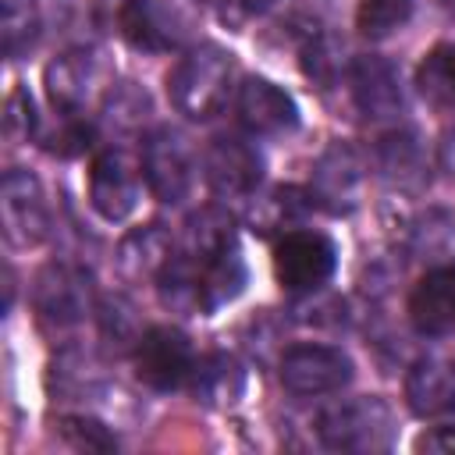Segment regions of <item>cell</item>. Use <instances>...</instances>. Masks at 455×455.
Masks as SVG:
<instances>
[{"mask_svg":"<svg viewBox=\"0 0 455 455\" xmlns=\"http://www.w3.org/2000/svg\"><path fill=\"white\" fill-rule=\"evenodd\" d=\"M235 60L224 46L203 43L188 50L167 75V96L185 117H210L228 100Z\"/></svg>","mask_w":455,"mask_h":455,"instance_id":"6da1fadb","label":"cell"},{"mask_svg":"<svg viewBox=\"0 0 455 455\" xmlns=\"http://www.w3.org/2000/svg\"><path fill=\"white\" fill-rule=\"evenodd\" d=\"M391 409L380 398H355L320 416V441L334 451H380L391 444Z\"/></svg>","mask_w":455,"mask_h":455,"instance_id":"7a4b0ae2","label":"cell"},{"mask_svg":"<svg viewBox=\"0 0 455 455\" xmlns=\"http://www.w3.org/2000/svg\"><path fill=\"white\" fill-rule=\"evenodd\" d=\"M338 263V249L320 231H288L274 245V274L288 291H313L320 288Z\"/></svg>","mask_w":455,"mask_h":455,"instance_id":"3957f363","label":"cell"},{"mask_svg":"<svg viewBox=\"0 0 455 455\" xmlns=\"http://www.w3.org/2000/svg\"><path fill=\"white\" fill-rule=\"evenodd\" d=\"M352 380V359L331 345H291L281 355V384L291 395H331Z\"/></svg>","mask_w":455,"mask_h":455,"instance_id":"277c9868","label":"cell"},{"mask_svg":"<svg viewBox=\"0 0 455 455\" xmlns=\"http://www.w3.org/2000/svg\"><path fill=\"white\" fill-rule=\"evenodd\" d=\"M192 345L174 327H149L135 341V377L153 391H171L192 377Z\"/></svg>","mask_w":455,"mask_h":455,"instance_id":"5b68a950","label":"cell"},{"mask_svg":"<svg viewBox=\"0 0 455 455\" xmlns=\"http://www.w3.org/2000/svg\"><path fill=\"white\" fill-rule=\"evenodd\" d=\"M142 174L160 203H181L192 188V149L174 128H156L142 149Z\"/></svg>","mask_w":455,"mask_h":455,"instance_id":"8992f818","label":"cell"},{"mask_svg":"<svg viewBox=\"0 0 455 455\" xmlns=\"http://www.w3.org/2000/svg\"><path fill=\"white\" fill-rule=\"evenodd\" d=\"M0 210H4V235L11 245L28 249L46 238L50 213H46V199H43L36 174L18 171V167L7 171L0 185Z\"/></svg>","mask_w":455,"mask_h":455,"instance_id":"52a82bcc","label":"cell"},{"mask_svg":"<svg viewBox=\"0 0 455 455\" xmlns=\"http://www.w3.org/2000/svg\"><path fill=\"white\" fill-rule=\"evenodd\" d=\"M32 302H36V313L43 316V323H50V327H75L89 313V302H92L89 274L71 267V263H50L36 277Z\"/></svg>","mask_w":455,"mask_h":455,"instance_id":"ba28073f","label":"cell"},{"mask_svg":"<svg viewBox=\"0 0 455 455\" xmlns=\"http://www.w3.org/2000/svg\"><path fill=\"white\" fill-rule=\"evenodd\" d=\"M263 178V160L256 146L238 135H220L206 149V181L224 199H245Z\"/></svg>","mask_w":455,"mask_h":455,"instance_id":"9c48e42d","label":"cell"},{"mask_svg":"<svg viewBox=\"0 0 455 455\" xmlns=\"http://www.w3.org/2000/svg\"><path fill=\"white\" fill-rule=\"evenodd\" d=\"M139 167L124 153H100L89 171V203L103 220H124L139 206Z\"/></svg>","mask_w":455,"mask_h":455,"instance_id":"30bf717a","label":"cell"},{"mask_svg":"<svg viewBox=\"0 0 455 455\" xmlns=\"http://www.w3.org/2000/svg\"><path fill=\"white\" fill-rule=\"evenodd\" d=\"M121 32L132 46L164 53L185 43L188 18L167 0H128L121 11Z\"/></svg>","mask_w":455,"mask_h":455,"instance_id":"8fae6325","label":"cell"},{"mask_svg":"<svg viewBox=\"0 0 455 455\" xmlns=\"http://www.w3.org/2000/svg\"><path fill=\"white\" fill-rule=\"evenodd\" d=\"M100 75H103V64H100V53L92 50H68L60 53L50 68H46V92H50V103L64 114H75L82 110L96 85H100Z\"/></svg>","mask_w":455,"mask_h":455,"instance_id":"7c38bea8","label":"cell"},{"mask_svg":"<svg viewBox=\"0 0 455 455\" xmlns=\"http://www.w3.org/2000/svg\"><path fill=\"white\" fill-rule=\"evenodd\" d=\"M238 121L252 135H284L299 124V110L281 85L267 78H245L238 89Z\"/></svg>","mask_w":455,"mask_h":455,"instance_id":"4fadbf2b","label":"cell"},{"mask_svg":"<svg viewBox=\"0 0 455 455\" xmlns=\"http://www.w3.org/2000/svg\"><path fill=\"white\" fill-rule=\"evenodd\" d=\"M409 320L419 334L441 338L455 331V270H427L409 295Z\"/></svg>","mask_w":455,"mask_h":455,"instance_id":"5bb4252c","label":"cell"},{"mask_svg":"<svg viewBox=\"0 0 455 455\" xmlns=\"http://www.w3.org/2000/svg\"><path fill=\"white\" fill-rule=\"evenodd\" d=\"M348 85H352L355 107L373 121L395 117L402 110L398 75L384 57H355L348 68Z\"/></svg>","mask_w":455,"mask_h":455,"instance_id":"9a60e30c","label":"cell"},{"mask_svg":"<svg viewBox=\"0 0 455 455\" xmlns=\"http://www.w3.org/2000/svg\"><path fill=\"white\" fill-rule=\"evenodd\" d=\"M174 256V242L171 231L164 224H146L135 228L132 235H124V242L117 245V267L124 277L142 281V277H156L164 274V267Z\"/></svg>","mask_w":455,"mask_h":455,"instance_id":"2e32d148","label":"cell"},{"mask_svg":"<svg viewBox=\"0 0 455 455\" xmlns=\"http://www.w3.org/2000/svg\"><path fill=\"white\" fill-rule=\"evenodd\" d=\"M405 398L416 416H434L444 409H455V370L441 359H419L409 370Z\"/></svg>","mask_w":455,"mask_h":455,"instance_id":"e0dca14e","label":"cell"},{"mask_svg":"<svg viewBox=\"0 0 455 455\" xmlns=\"http://www.w3.org/2000/svg\"><path fill=\"white\" fill-rule=\"evenodd\" d=\"M192 391L206 405H231L245 391V370L231 355H224V352L203 355L192 366Z\"/></svg>","mask_w":455,"mask_h":455,"instance_id":"ac0fdd59","label":"cell"},{"mask_svg":"<svg viewBox=\"0 0 455 455\" xmlns=\"http://www.w3.org/2000/svg\"><path fill=\"white\" fill-rule=\"evenodd\" d=\"M242 288H245V259L231 245L199 270V309L213 313V309L228 306L231 299H238Z\"/></svg>","mask_w":455,"mask_h":455,"instance_id":"d6986e66","label":"cell"},{"mask_svg":"<svg viewBox=\"0 0 455 455\" xmlns=\"http://www.w3.org/2000/svg\"><path fill=\"white\" fill-rule=\"evenodd\" d=\"M309 210H313V199H309L302 188H295V185H281V188H274V192H267L263 199L252 203L249 220H252L256 231L270 235V231L295 228Z\"/></svg>","mask_w":455,"mask_h":455,"instance_id":"ffe728a7","label":"cell"},{"mask_svg":"<svg viewBox=\"0 0 455 455\" xmlns=\"http://www.w3.org/2000/svg\"><path fill=\"white\" fill-rule=\"evenodd\" d=\"M416 89L437 110H451L455 107V46L441 43V46H434L419 60V68H416Z\"/></svg>","mask_w":455,"mask_h":455,"instance_id":"44dd1931","label":"cell"},{"mask_svg":"<svg viewBox=\"0 0 455 455\" xmlns=\"http://www.w3.org/2000/svg\"><path fill=\"white\" fill-rule=\"evenodd\" d=\"M359 164H355V156L348 153V149H331L323 160H320V167H316V192H320V199L323 203H331L334 210H341V206H352V196H355V188H359Z\"/></svg>","mask_w":455,"mask_h":455,"instance_id":"7402d4cb","label":"cell"},{"mask_svg":"<svg viewBox=\"0 0 455 455\" xmlns=\"http://www.w3.org/2000/svg\"><path fill=\"white\" fill-rule=\"evenodd\" d=\"M409 11H412V0H359L355 25L363 36L380 39V36H391L395 28H402Z\"/></svg>","mask_w":455,"mask_h":455,"instance_id":"603a6c76","label":"cell"},{"mask_svg":"<svg viewBox=\"0 0 455 455\" xmlns=\"http://www.w3.org/2000/svg\"><path fill=\"white\" fill-rule=\"evenodd\" d=\"M60 434L78 451H114L117 448L114 434L100 419H89V416H64L60 419Z\"/></svg>","mask_w":455,"mask_h":455,"instance_id":"cb8c5ba5","label":"cell"},{"mask_svg":"<svg viewBox=\"0 0 455 455\" xmlns=\"http://www.w3.org/2000/svg\"><path fill=\"white\" fill-rule=\"evenodd\" d=\"M32 36H36V14L28 11V4L7 0V7H4V46H7V57H18L21 50H28Z\"/></svg>","mask_w":455,"mask_h":455,"instance_id":"d4e9b609","label":"cell"},{"mask_svg":"<svg viewBox=\"0 0 455 455\" xmlns=\"http://www.w3.org/2000/svg\"><path fill=\"white\" fill-rule=\"evenodd\" d=\"M4 128L11 139H28V132L36 128V110L25 89H14L7 100V114H4Z\"/></svg>","mask_w":455,"mask_h":455,"instance_id":"484cf974","label":"cell"},{"mask_svg":"<svg viewBox=\"0 0 455 455\" xmlns=\"http://www.w3.org/2000/svg\"><path fill=\"white\" fill-rule=\"evenodd\" d=\"M416 451L427 455H455V427H434L416 437Z\"/></svg>","mask_w":455,"mask_h":455,"instance_id":"4316f807","label":"cell"},{"mask_svg":"<svg viewBox=\"0 0 455 455\" xmlns=\"http://www.w3.org/2000/svg\"><path fill=\"white\" fill-rule=\"evenodd\" d=\"M242 11H263V7H270L274 0H235Z\"/></svg>","mask_w":455,"mask_h":455,"instance_id":"83f0119b","label":"cell"},{"mask_svg":"<svg viewBox=\"0 0 455 455\" xmlns=\"http://www.w3.org/2000/svg\"><path fill=\"white\" fill-rule=\"evenodd\" d=\"M437 4H441L444 11H451V14H455V0H437Z\"/></svg>","mask_w":455,"mask_h":455,"instance_id":"f1b7e54d","label":"cell"},{"mask_svg":"<svg viewBox=\"0 0 455 455\" xmlns=\"http://www.w3.org/2000/svg\"><path fill=\"white\" fill-rule=\"evenodd\" d=\"M451 370H455V363H451Z\"/></svg>","mask_w":455,"mask_h":455,"instance_id":"f546056e","label":"cell"}]
</instances>
